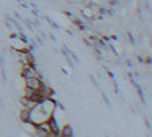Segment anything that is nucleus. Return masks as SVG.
Listing matches in <instances>:
<instances>
[{
  "label": "nucleus",
  "mask_w": 152,
  "mask_h": 137,
  "mask_svg": "<svg viewBox=\"0 0 152 137\" xmlns=\"http://www.w3.org/2000/svg\"><path fill=\"white\" fill-rule=\"evenodd\" d=\"M23 81H24V86L27 88H31L34 90H40L42 88V85L45 82L42 79H39L38 77H27V78H23Z\"/></svg>",
  "instance_id": "obj_1"
},
{
  "label": "nucleus",
  "mask_w": 152,
  "mask_h": 137,
  "mask_svg": "<svg viewBox=\"0 0 152 137\" xmlns=\"http://www.w3.org/2000/svg\"><path fill=\"white\" fill-rule=\"evenodd\" d=\"M59 134L62 137H73L74 136V129L71 125H63L62 129H59Z\"/></svg>",
  "instance_id": "obj_2"
},
{
  "label": "nucleus",
  "mask_w": 152,
  "mask_h": 137,
  "mask_svg": "<svg viewBox=\"0 0 152 137\" xmlns=\"http://www.w3.org/2000/svg\"><path fill=\"white\" fill-rule=\"evenodd\" d=\"M19 102H20V105L23 106V108H27V109H32L34 106L38 104V102H35V101H32L31 98H27V97H22L20 99H19Z\"/></svg>",
  "instance_id": "obj_3"
},
{
  "label": "nucleus",
  "mask_w": 152,
  "mask_h": 137,
  "mask_svg": "<svg viewBox=\"0 0 152 137\" xmlns=\"http://www.w3.org/2000/svg\"><path fill=\"white\" fill-rule=\"evenodd\" d=\"M19 118H20L22 122L30 124V109L23 108V109L20 110V113H19Z\"/></svg>",
  "instance_id": "obj_4"
},
{
  "label": "nucleus",
  "mask_w": 152,
  "mask_h": 137,
  "mask_svg": "<svg viewBox=\"0 0 152 137\" xmlns=\"http://www.w3.org/2000/svg\"><path fill=\"white\" fill-rule=\"evenodd\" d=\"M36 90H34V89H31V88H27V86H24V97H27V98H31L32 97V94L35 93Z\"/></svg>",
  "instance_id": "obj_5"
},
{
  "label": "nucleus",
  "mask_w": 152,
  "mask_h": 137,
  "mask_svg": "<svg viewBox=\"0 0 152 137\" xmlns=\"http://www.w3.org/2000/svg\"><path fill=\"white\" fill-rule=\"evenodd\" d=\"M136 88H137V91H139V97H140V99H142L143 105H145L147 104V101H145V97H144V91H143V89L139 86V85H136Z\"/></svg>",
  "instance_id": "obj_6"
},
{
  "label": "nucleus",
  "mask_w": 152,
  "mask_h": 137,
  "mask_svg": "<svg viewBox=\"0 0 152 137\" xmlns=\"http://www.w3.org/2000/svg\"><path fill=\"white\" fill-rule=\"evenodd\" d=\"M23 22H24V24L27 26V27H29L30 31H35V26L32 24V22H31V20H27V19H24Z\"/></svg>",
  "instance_id": "obj_7"
},
{
  "label": "nucleus",
  "mask_w": 152,
  "mask_h": 137,
  "mask_svg": "<svg viewBox=\"0 0 152 137\" xmlns=\"http://www.w3.org/2000/svg\"><path fill=\"white\" fill-rule=\"evenodd\" d=\"M45 19H46V20H47V23H49V24H51L54 28H57V30H58V28H59V26H58L57 23H55V22H54L51 18H49V16H45Z\"/></svg>",
  "instance_id": "obj_8"
},
{
  "label": "nucleus",
  "mask_w": 152,
  "mask_h": 137,
  "mask_svg": "<svg viewBox=\"0 0 152 137\" xmlns=\"http://www.w3.org/2000/svg\"><path fill=\"white\" fill-rule=\"evenodd\" d=\"M89 78H90V81L93 82V85H94L96 88H97V89H98V90H100V85H98V82H97V79H96V78L93 77L92 74H90V75H89Z\"/></svg>",
  "instance_id": "obj_9"
},
{
  "label": "nucleus",
  "mask_w": 152,
  "mask_h": 137,
  "mask_svg": "<svg viewBox=\"0 0 152 137\" xmlns=\"http://www.w3.org/2000/svg\"><path fill=\"white\" fill-rule=\"evenodd\" d=\"M102 98H104V101H105L106 105H108V106L110 108V101H109V98H108V95H106L105 93H102Z\"/></svg>",
  "instance_id": "obj_10"
},
{
  "label": "nucleus",
  "mask_w": 152,
  "mask_h": 137,
  "mask_svg": "<svg viewBox=\"0 0 152 137\" xmlns=\"http://www.w3.org/2000/svg\"><path fill=\"white\" fill-rule=\"evenodd\" d=\"M36 42H38L40 46H43V40H42V38H40V36H36Z\"/></svg>",
  "instance_id": "obj_11"
},
{
  "label": "nucleus",
  "mask_w": 152,
  "mask_h": 137,
  "mask_svg": "<svg viewBox=\"0 0 152 137\" xmlns=\"http://www.w3.org/2000/svg\"><path fill=\"white\" fill-rule=\"evenodd\" d=\"M144 121H145V125H147V128H151V124H149V120H147V117L144 118Z\"/></svg>",
  "instance_id": "obj_12"
},
{
  "label": "nucleus",
  "mask_w": 152,
  "mask_h": 137,
  "mask_svg": "<svg viewBox=\"0 0 152 137\" xmlns=\"http://www.w3.org/2000/svg\"><path fill=\"white\" fill-rule=\"evenodd\" d=\"M18 1H24V0H18Z\"/></svg>",
  "instance_id": "obj_13"
}]
</instances>
